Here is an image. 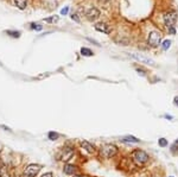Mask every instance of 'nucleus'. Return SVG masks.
Here are the masks:
<instances>
[{
  "instance_id": "20",
  "label": "nucleus",
  "mask_w": 178,
  "mask_h": 177,
  "mask_svg": "<svg viewBox=\"0 0 178 177\" xmlns=\"http://www.w3.org/2000/svg\"><path fill=\"white\" fill-rule=\"evenodd\" d=\"M135 70L138 71V74H139V75H141V76H146V70H144L142 68H139V67H138V68H135Z\"/></svg>"
},
{
  "instance_id": "26",
  "label": "nucleus",
  "mask_w": 178,
  "mask_h": 177,
  "mask_svg": "<svg viewBox=\"0 0 178 177\" xmlns=\"http://www.w3.org/2000/svg\"><path fill=\"white\" fill-rule=\"evenodd\" d=\"M169 31H170V34H172V35H174V34H176L174 27H170V29H169Z\"/></svg>"
},
{
  "instance_id": "10",
  "label": "nucleus",
  "mask_w": 178,
  "mask_h": 177,
  "mask_svg": "<svg viewBox=\"0 0 178 177\" xmlns=\"http://www.w3.org/2000/svg\"><path fill=\"white\" fill-rule=\"evenodd\" d=\"M77 171H78V168L74 164H66L63 166V172L68 176H74V175H77Z\"/></svg>"
},
{
  "instance_id": "1",
  "label": "nucleus",
  "mask_w": 178,
  "mask_h": 177,
  "mask_svg": "<svg viewBox=\"0 0 178 177\" xmlns=\"http://www.w3.org/2000/svg\"><path fill=\"white\" fill-rule=\"evenodd\" d=\"M130 159L135 165V168L140 169V168L146 166L148 163H150L151 156L148 155L145 150H142V149H134L130 153Z\"/></svg>"
},
{
  "instance_id": "14",
  "label": "nucleus",
  "mask_w": 178,
  "mask_h": 177,
  "mask_svg": "<svg viewBox=\"0 0 178 177\" xmlns=\"http://www.w3.org/2000/svg\"><path fill=\"white\" fill-rule=\"evenodd\" d=\"M170 152H171V155H173V156H178V144H177V143H173V144L170 146Z\"/></svg>"
},
{
  "instance_id": "27",
  "label": "nucleus",
  "mask_w": 178,
  "mask_h": 177,
  "mask_svg": "<svg viewBox=\"0 0 178 177\" xmlns=\"http://www.w3.org/2000/svg\"><path fill=\"white\" fill-rule=\"evenodd\" d=\"M68 10H69V9L66 7V9H63V10L61 11V13H62V14H67V13H68Z\"/></svg>"
},
{
  "instance_id": "4",
  "label": "nucleus",
  "mask_w": 178,
  "mask_h": 177,
  "mask_svg": "<svg viewBox=\"0 0 178 177\" xmlns=\"http://www.w3.org/2000/svg\"><path fill=\"white\" fill-rule=\"evenodd\" d=\"M147 43L152 48H157L162 43V34L159 31H151L148 34V38H147Z\"/></svg>"
},
{
  "instance_id": "9",
  "label": "nucleus",
  "mask_w": 178,
  "mask_h": 177,
  "mask_svg": "<svg viewBox=\"0 0 178 177\" xmlns=\"http://www.w3.org/2000/svg\"><path fill=\"white\" fill-rule=\"evenodd\" d=\"M80 145L83 150H85L88 153H95L96 152V147L90 143V141H88V140H81L80 141Z\"/></svg>"
},
{
  "instance_id": "21",
  "label": "nucleus",
  "mask_w": 178,
  "mask_h": 177,
  "mask_svg": "<svg viewBox=\"0 0 178 177\" xmlns=\"http://www.w3.org/2000/svg\"><path fill=\"white\" fill-rule=\"evenodd\" d=\"M163 118H164V119H166V120H169V121H172L174 119L173 115H171V114H164Z\"/></svg>"
},
{
  "instance_id": "16",
  "label": "nucleus",
  "mask_w": 178,
  "mask_h": 177,
  "mask_svg": "<svg viewBox=\"0 0 178 177\" xmlns=\"http://www.w3.org/2000/svg\"><path fill=\"white\" fill-rule=\"evenodd\" d=\"M158 145H159L160 147H163V149H165L166 146H169V141H167L166 138H159V139H158Z\"/></svg>"
},
{
  "instance_id": "13",
  "label": "nucleus",
  "mask_w": 178,
  "mask_h": 177,
  "mask_svg": "<svg viewBox=\"0 0 178 177\" xmlns=\"http://www.w3.org/2000/svg\"><path fill=\"white\" fill-rule=\"evenodd\" d=\"M16 6L19 9V10H24L27 5V0H13Z\"/></svg>"
},
{
  "instance_id": "7",
  "label": "nucleus",
  "mask_w": 178,
  "mask_h": 177,
  "mask_svg": "<svg viewBox=\"0 0 178 177\" xmlns=\"http://www.w3.org/2000/svg\"><path fill=\"white\" fill-rule=\"evenodd\" d=\"M130 56L132 58H134V60L141 62V63H146V64H150V66L156 67V63H155L153 60H151V58H148V57H146V56H144L141 54H130Z\"/></svg>"
},
{
  "instance_id": "8",
  "label": "nucleus",
  "mask_w": 178,
  "mask_h": 177,
  "mask_svg": "<svg viewBox=\"0 0 178 177\" xmlns=\"http://www.w3.org/2000/svg\"><path fill=\"white\" fill-rule=\"evenodd\" d=\"M99 17H100V11H99L98 9H95V7L89 9V10H87V12H85V18H87L88 20H90V21L96 20Z\"/></svg>"
},
{
  "instance_id": "2",
  "label": "nucleus",
  "mask_w": 178,
  "mask_h": 177,
  "mask_svg": "<svg viewBox=\"0 0 178 177\" xmlns=\"http://www.w3.org/2000/svg\"><path fill=\"white\" fill-rule=\"evenodd\" d=\"M99 152H100V156L102 158H105V159H112V158H114L119 153V147L115 144L107 143V144H103L100 147Z\"/></svg>"
},
{
  "instance_id": "28",
  "label": "nucleus",
  "mask_w": 178,
  "mask_h": 177,
  "mask_svg": "<svg viewBox=\"0 0 178 177\" xmlns=\"http://www.w3.org/2000/svg\"><path fill=\"white\" fill-rule=\"evenodd\" d=\"M71 18H73V19H75L76 21H80V19H78V17H77V14H73V16H71Z\"/></svg>"
},
{
  "instance_id": "22",
  "label": "nucleus",
  "mask_w": 178,
  "mask_h": 177,
  "mask_svg": "<svg viewBox=\"0 0 178 177\" xmlns=\"http://www.w3.org/2000/svg\"><path fill=\"white\" fill-rule=\"evenodd\" d=\"M31 29H35V30H42V25L39 24H31Z\"/></svg>"
},
{
  "instance_id": "11",
  "label": "nucleus",
  "mask_w": 178,
  "mask_h": 177,
  "mask_svg": "<svg viewBox=\"0 0 178 177\" xmlns=\"http://www.w3.org/2000/svg\"><path fill=\"white\" fill-rule=\"evenodd\" d=\"M121 143H125V144H139L140 143V139H138L137 137L134 136H125L120 139Z\"/></svg>"
},
{
  "instance_id": "18",
  "label": "nucleus",
  "mask_w": 178,
  "mask_h": 177,
  "mask_svg": "<svg viewBox=\"0 0 178 177\" xmlns=\"http://www.w3.org/2000/svg\"><path fill=\"white\" fill-rule=\"evenodd\" d=\"M170 46H171V41H169V39L164 41V42H163V44H162L163 50H169V48H170Z\"/></svg>"
},
{
  "instance_id": "30",
  "label": "nucleus",
  "mask_w": 178,
  "mask_h": 177,
  "mask_svg": "<svg viewBox=\"0 0 178 177\" xmlns=\"http://www.w3.org/2000/svg\"><path fill=\"white\" fill-rule=\"evenodd\" d=\"M0 177H9V175H7V173H3V175L0 176Z\"/></svg>"
},
{
  "instance_id": "25",
  "label": "nucleus",
  "mask_w": 178,
  "mask_h": 177,
  "mask_svg": "<svg viewBox=\"0 0 178 177\" xmlns=\"http://www.w3.org/2000/svg\"><path fill=\"white\" fill-rule=\"evenodd\" d=\"M0 128H4L5 131H11V128H10V127H7V126H4V125H0Z\"/></svg>"
},
{
  "instance_id": "24",
  "label": "nucleus",
  "mask_w": 178,
  "mask_h": 177,
  "mask_svg": "<svg viewBox=\"0 0 178 177\" xmlns=\"http://www.w3.org/2000/svg\"><path fill=\"white\" fill-rule=\"evenodd\" d=\"M173 105H174L176 107H178V95L174 96V99H173Z\"/></svg>"
},
{
  "instance_id": "5",
  "label": "nucleus",
  "mask_w": 178,
  "mask_h": 177,
  "mask_svg": "<svg viewBox=\"0 0 178 177\" xmlns=\"http://www.w3.org/2000/svg\"><path fill=\"white\" fill-rule=\"evenodd\" d=\"M41 170H42V165L39 164H28L24 169L23 177H36Z\"/></svg>"
},
{
  "instance_id": "23",
  "label": "nucleus",
  "mask_w": 178,
  "mask_h": 177,
  "mask_svg": "<svg viewBox=\"0 0 178 177\" xmlns=\"http://www.w3.org/2000/svg\"><path fill=\"white\" fill-rule=\"evenodd\" d=\"M42 177H53V173L52 172H45L44 175H42Z\"/></svg>"
},
{
  "instance_id": "6",
  "label": "nucleus",
  "mask_w": 178,
  "mask_h": 177,
  "mask_svg": "<svg viewBox=\"0 0 178 177\" xmlns=\"http://www.w3.org/2000/svg\"><path fill=\"white\" fill-rule=\"evenodd\" d=\"M177 18H178L177 12L173 11V10H172V11H169V12H166V13L164 14V23H165V25L167 26V29L174 26V24L177 23Z\"/></svg>"
},
{
  "instance_id": "33",
  "label": "nucleus",
  "mask_w": 178,
  "mask_h": 177,
  "mask_svg": "<svg viewBox=\"0 0 178 177\" xmlns=\"http://www.w3.org/2000/svg\"><path fill=\"white\" fill-rule=\"evenodd\" d=\"M0 176H1V175H0Z\"/></svg>"
},
{
  "instance_id": "32",
  "label": "nucleus",
  "mask_w": 178,
  "mask_h": 177,
  "mask_svg": "<svg viewBox=\"0 0 178 177\" xmlns=\"http://www.w3.org/2000/svg\"><path fill=\"white\" fill-rule=\"evenodd\" d=\"M169 177H174V176H169Z\"/></svg>"
},
{
  "instance_id": "29",
  "label": "nucleus",
  "mask_w": 178,
  "mask_h": 177,
  "mask_svg": "<svg viewBox=\"0 0 178 177\" xmlns=\"http://www.w3.org/2000/svg\"><path fill=\"white\" fill-rule=\"evenodd\" d=\"M73 177H87V176H84V175H74Z\"/></svg>"
},
{
  "instance_id": "12",
  "label": "nucleus",
  "mask_w": 178,
  "mask_h": 177,
  "mask_svg": "<svg viewBox=\"0 0 178 177\" xmlns=\"http://www.w3.org/2000/svg\"><path fill=\"white\" fill-rule=\"evenodd\" d=\"M95 29H96L98 31L103 32V34H109L110 32L109 26L107 24H105V23H98V24H95Z\"/></svg>"
},
{
  "instance_id": "15",
  "label": "nucleus",
  "mask_w": 178,
  "mask_h": 177,
  "mask_svg": "<svg viewBox=\"0 0 178 177\" xmlns=\"http://www.w3.org/2000/svg\"><path fill=\"white\" fill-rule=\"evenodd\" d=\"M48 138H49L50 140H52V141H55V140H57V139L59 138V134H58L57 132H53V131H50V132L48 133Z\"/></svg>"
},
{
  "instance_id": "3",
  "label": "nucleus",
  "mask_w": 178,
  "mask_h": 177,
  "mask_svg": "<svg viewBox=\"0 0 178 177\" xmlns=\"http://www.w3.org/2000/svg\"><path fill=\"white\" fill-rule=\"evenodd\" d=\"M74 155H75L74 146H64L63 149H61V151L58 152V159L67 163L73 158Z\"/></svg>"
},
{
  "instance_id": "19",
  "label": "nucleus",
  "mask_w": 178,
  "mask_h": 177,
  "mask_svg": "<svg viewBox=\"0 0 178 177\" xmlns=\"http://www.w3.org/2000/svg\"><path fill=\"white\" fill-rule=\"evenodd\" d=\"M7 35H10L11 37L18 38V37L20 36V32H19V31H7Z\"/></svg>"
},
{
  "instance_id": "31",
  "label": "nucleus",
  "mask_w": 178,
  "mask_h": 177,
  "mask_svg": "<svg viewBox=\"0 0 178 177\" xmlns=\"http://www.w3.org/2000/svg\"><path fill=\"white\" fill-rule=\"evenodd\" d=\"M174 143H177V144H178V138H177V140H176V141H174Z\"/></svg>"
},
{
  "instance_id": "17",
  "label": "nucleus",
  "mask_w": 178,
  "mask_h": 177,
  "mask_svg": "<svg viewBox=\"0 0 178 177\" xmlns=\"http://www.w3.org/2000/svg\"><path fill=\"white\" fill-rule=\"evenodd\" d=\"M81 54L83 56H93V51L90 49H88V48H82L81 49Z\"/></svg>"
}]
</instances>
